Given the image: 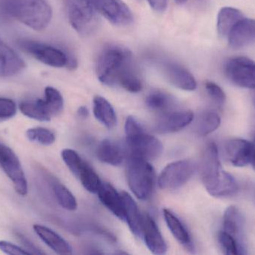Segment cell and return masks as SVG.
<instances>
[{"label":"cell","mask_w":255,"mask_h":255,"mask_svg":"<svg viewBox=\"0 0 255 255\" xmlns=\"http://www.w3.org/2000/svg\"><path fill=\"white\" fill-rule=\"evenodd\" d=\"M97 74L100 82L109 86L119 85L131 93L142 89L131 52L122 46L112 45L102 51L97 61Z\"/></svg>","instance_id":"obj_1"},{"label":"cell","mask_w":255,"mask_h":255,"mask_svg":"<svg viewBox=\"0 0 255 255\" xmlns=\"http://www.w3.org/2000/svg\"><path fill=\"white\" fill-rule=\"evenodd\" d=\"M199 171L204 187L211 196L228 197L238 191L237 181L222 167L218 148L214 142L208 144L205 148Z\"/></svg>","instance_id":"obj_2"},{"label":"cell","mask_w":255,"mask_h":255,"mask_svg":"<svg viewBox=\"0 0 255 255\" xmlns=\"http://www.w3.org/2000/svg\"><path fill=\"white\" fill-rule=\"evenodd\" d=\"M7 14L35 31L49 25L52 10L46 0H2Z\"/></svg>","instance_id":"obj_3"},{"label":"cell","mask_w":255,"mask_h":255,"mask_svg":"<svg viewBox=\"0 0 255 255\" xmlns=\"http://www.w3.org/2000/svg\"><path fill=\"white\" fill-rule=\"evenodd\" d=\"M127 148L129 155L147 160H155L163 152V145L157 138L146 133L133 117L128 116L125 124Z\"/></svg>","instance_id":"obj_4"},{"label":"cell","mask_w":255,"mask_h":255,"mask_svg":"<svg viewBox=\"0 0 255 255\" xmlns=\"http://www.w3.org/2000/svg\"><path fill=\"white\" fill-rule=\"evenodd\" d=\"M127 175L129 188L138 199L145 201L151 197L155 184V173L148 160L128 155Z\"/></svg>","instance_id":"obj_5"},{"label":"cell","mask_w":255,"mask_h":255,"mask_svg":"<svg viewBox=\"0 0 255 255\" xmlns=\"http://www.w3.org/2000/svg\"><path fill=\"white\" fill-rule=\"evenodd\" d=\"M69 21L81 35L93 34L98 28L100 16L93 0H66Z\"/></svg>","instance_id":"obj_6"},{"label":"cell","mask_w":255,"mask_h":255,"mask_svg":"<svg viewBox=\"0 0 255 255\" xmlns=\"http://www.w3.org/2000/svg\"><path fill=\"white\" fill-rule=\"evenodd\" d=\"M16 44L21 50L46 65L54 67L71 66L67 53L52 45L25 38L19 39Z\"/></svg>","instance_id":"obj_7"},{"label":"cell","mask_w":255,"mask_h":255,"mask_svg":"<svg viewBox=\"0 0 255 255\" xmlns=\"http://www.w3.org/2000/svg\"><path fill=\"white\" fill-rule=\"evenodd\" d=\"M61 157L70 172L79 178L85 190L91 193L98 191L102 184L100 177L76 151L64 149L61 152Z\"/></svg>","instance_id":"obj_8"},{"label":"cell","mask_w":255,"mask_h":255,"mask_svg":"<svg viewBox=\"0 0 255 255\" xmlns=\"http://www.w3.org/2000/svg\"><path fill=\"white\" fill-rule=\"evenodd\" d=\"M196 165L190 160L169 163L158 178V185L163 190H177L185 185L194 175Z\"/></svg>","instance_id":"obj_9"},{"label":"cell","mask_w":255,"mask_h":255,"mask_svg":"<svg viewBox=\"0 0 255 255\" xmlns=\"http://www.w3.org/2000/svg\"><path fill=\"white\" fill-rule=\"evenodd\" d=\"M0 168L13 184L15 191L21 196L28 193V183L22 165L13 150L0 143Z\"/></svg>","instance_id":"obj_10"},{"label":"cell","mask_w":255,"mask_h":255,"mask_svg":"<svg viewBox=\"0 0 255 255\" xmlns=\"http://www.w3.org/2000/svg\"><path fill=\"white\" fill-rule=\"evenodd\" d=\"M228 79L241 88L255 89V62L246 57L231 58L225 65Z\"/></svg>","instance_id":"obj_11"},{"label":"cell","mask_w":255,"mask_h":255,"mask_svg":"<svg viewBox=\"0 0 255 255\" xmlns=\"http://www.w3.org/2000/svg\"><path fill=\"white\" fill-rule=\"evenodd\" d=\"M97 10L116 25H128L133 20L128 6L122 0H93Z\"/></svg>","instance_id":"obj_12"},{"label":"cell","mask_w":255,"mask_h":255,"mask_svg":"<svg viewBox=\"0 0 255 255\" xmlns=\"http://www.w3.org/2000/svg\"><path fill=\"white\" fill-rule=\"evenodd\" d=\"M226 156L231 164L236 167H244L253 163L255 144L245 139H235L226 144Z\"/></svg>","instance_id":"obj_13"},{"label":"cell","mask_w":255,"mask_h":255,"mask_svg":"<svg viewBox=\"0 0 255 255\" xmlns=\"http://www.w3.org/2000/svg\"><path fill=\"white\" fill-rule=\"evenodd\" d=\"M191 111H168L161 114L154 126L157 133L166 134L182 130L193 121Z\"/></svg>","instance_id":"obj_14"},{"label":"cell","mask_w":255,"mask_h":255,"mask_svg":"<svg viewBox=\"0 0 255 255\" xmlns=\"http://www.w3.org/2000/svg\"><path fill=\"white\" fill-rule=\"evenodd\" d=\"M142 238L147 248L154 255H164L167 246L152 217L148 214L142 216Z\"/></svg>","instance_id":"obj_15"},{"label":"cell","mask_w":255,"mask_h":255,"mask_svg":"<svg viewBox=\"0 0 255 255\" xmlns=\"http://www.w3.org/2000/svg\"><path fill=\"white\" fill-rule=\"evenodd\" d=\"M163 73L168 81L180 89L193 91L197 86L196 79L191 73L177 63L168 62L164 64Z\"/></svg>","instance_id":"obj_16"},{"label":"cell","mask_w":255,"mask_h":255,"mask_svg":"<svg viewBox=\"0 0 255 255\" xmlns=\"http://www.w3.org/2000/svg\"><path fill=\"white\" fill-rule=\"evenodd\" d=\"M25 67L22 58L0 39V77L14 76Z\"/></svg>","instance_id":"obj_17"},{"label":"cell","mask_w":255,"mask_h":255,"mask_svg":"<svg viewBox=\"0 0 255 255\" xmlns=\"http://www.w3.org/2000/svg\"><path fill=\"white\" fill-rule=\"evenodd\" d=\"M229 43L234 49L245 46L255 40V20L243 18L229 33Z\"/></svg>","instance_id":"obj_18"},{"label":"cell","mask_w":255,"mask_h":255,"mask_svg":"<svg viewBox=\"0 0 255 255\" xmlns=\"http://www.w3.org/2000/svg\"><path fill=\"white\" fill-rule=\"evenodd\" d=\"M99 199L102 204L120 220L126 221L125 208L121 194L109 183H103L99 190Z\"/></svg>","instance_id":"obj_19"},{"label":"cell","mask_w":255,"mask_h":255,"mask_svg":"<svg viewBox=\"0 0 255 255\" xmlns=\"http://www.w3.org/2000/svg\"><path fill=\"white\" fill-rule=\"evenodd\" d=\"M127 151L115 141L104 139L97 147V157L100 161L113 166L124 163L127 157Z\"/></svg>","instance_id":"obj_20"},{"label":"cell","mask_w":255,"mask_h":255,"mask_svg":"<svg viewBox=\"0 0 255 255\" xmlns=\"http://www.w3.org/2000/svg\"><path fill=\"white\" fill-rule=\"evenodd\" d=\"M33 229L40 239L57 254L71 255L73 253V249L70 244L52 229L37 224L33 226Z\"/></svg>","instance_id":"obj_21"},{"label":"cell","mask_w":255,"mask_h":255,"mask_svg":"<svg viewBox=\"0 0 255 255\" xmlns=\"http://www.w3.org/2000/svg\"><path fill=\"white\" fill-rule=\"evenodd\" d=\"M163 212L168 229H169L174 238L189 251L193 252L194 250V247H193L191 236L182 222L169 210L164 209Z\"/></svg>","instance_id":"obj_22"},{"label":"cell","mask_w":255,"mask_h":255,"mask_svg":"<svg viewBox=\"0 0 255 255\" xmlns=\"http://www.w3.org/2000/svg\"><path fill=\"white\" fill-rule=\"evenodd\" d=\"M121 194L125 208L126 221L129 229L135 236L142 238V216L139 213L137 205L127 192H122Z\"/></svg>","instance_id":"obj_23"},{"label":"cell","mask_w":255,"mask_h":255,"mask_svg":"<svg viewBox=\"0 0 255 255\" xmlns=\"http://www.w3.org/2000/svg\"><path fill=\"white\" fill-rule=\"evenodd\" d=\"M94 114L97 120L108 129H112L117 124V115L110 103L101 96L94 99Z\"/></svg>","instance_id":"obj_24"},{"label":"cell","mask_w":255,"mask_h":255,"mask_svg":"<svg viewBox=\"0 0 255 255\" xmlns=\"http://www.w3.org/2000/svg\"><path fill=\"white\" fill-rule=\"evenodd\" d=\"M244 18L238 9L225 7L220 10L217 17V30L222 37H228L233 27Z\"/></svg>","instance_id":"obj_25"},{"label":"cell","mask_w":255,"mask_h":255,"mask_svg":"<svg viewBox=\"0 0 255 255\" xmlns=\"http://www.w3.org/2000/svg\"><path fill=\"white\" fill-rule=\"evenodd\" d=\"M19 110L25 116L38 121H49L52 118L43 99L27 100L19 104Z\"/></svg>","instance_id":"obj_26"},{"label":"cell","mask_w":255,"mask_h":255,"mask_svg":"<svg viewBox=\"0 0 255 255\" xmlns=\"http://www.w3.org/2000/svg\"><path fill=\"white\" fill-rule=\"evenodd\" d=\"M243 218L239 210L235 206L227 208L223 218V232L235 238L240 243L243 232ZM241 246H244L240 243Z\"/></svg>","instance_id":"obj_27"},{"label":"cell","mask_w":255,"mask_h":255,"mask_svg":"<svg viewBox=\"0 0 255 255\" xmlns=\"http://www.w3.org/2000/svg\"><path fill=\"white\" fill-rule=\"evenodd\" d=\"M145 104L153 112H160L162 114L168 112L172 108L173 100L169 94L156 90L147 95Z\"/></svg>","instance_id":"obj_28"},{"label":"cell","mask_w":255,"mask_h":255,"mask_svg":"<svg viewBox=\"0 0 255 255\" xmlns=\"http://www.w3.org/2000/svg\"><path fill=\"white\" fill-rule=\"evenodd\" d=\"M221 124V118L214 112H204L198 120L196 131L200 136H205L215 131Z\"/></svg>","instance_id":"obj_29"},{"label":"cell","mask_w":255,"mask_h":255,"mask_svg":"<svg viewBox=\"0 0 255 255\" xmlns=\"http://www.w3.org/2000/svg\"><path fill=\"white\" fill-rule=\"evenodd\" d=\"M52 190L58 204L64 209L73 211L77 208V202L73 193L61 183L54 182Z\"/></svg>","instance_id":"obj_30"},{"label":"cell","mask_w":255,"mask_h":255,"mask_svg":"<svg viewBox=\"0 0 255 255\" xmlns=\"http://www.w3.org/2000/svg\"><path fill=\"white\" fill-rule=\"evenodd\" d=\"M44 94L43 100L51 115L53 117L60 115L64 109V99L59 91L53 87H46Z\"/></svg>","instance_id":"obj_31"},{"label":"cell","mask_w":255,"mask_h":255,"mask_svg":"<svg viewBox=\"0 0 255 255\" xmlns=\"http://www.w3.org/2000/svg\"><path fill=\"white\" fill-rule=\"evenodd\" d=\"M25 136L28 140L40 145H52L55 141V136L51 130L44 127H34L30 128L25 132Z\"/></svg>","instance_id":"obj_32"},{"label":"cell","mask_w":255,"mask_h":255,"mask_svg":"<svg viewBox=\"0 0 255 255\" xmlns=\"http://www.w3.org/2000/svg\"><path fill=\"white\" fill-rule=\"evenodd\" d=\"M219 243L225 254L238 255L246 254L245 249L233 237L221 231L219 233Z\"/></svg>","instance_id":"obj_33"},{"label":"cell","mask_w":255,"mask_h":255,"mask_svg":"<svg viewBox=\"0 0 255 255\" xmlns=\"http://www.w3.org/2000/svg\"><path fill=\"white\" fill-rule=\"evenodd\" d=\"M16 114V105L11 99L0 97V122L13 118Z\"/></svg>","instance_id":"obj_34"},{"label":"cell","mask_w":255,"mask_h":255,"mask_svg":"<svg viewBox=\"0 0 255 255\" xmlns=\"http://www.w3.org/2000/svg\"><path fill=\"white\" fill-rule=\"evenodd\" d=\"M205 89L210 98L218 106H223L226 102V94L223 90L217 84L208 82L205 84Z\"/></svg>","instance_id":"obj_35"},{"label":"cell","mask_w":255,"mask_h":255,"mask_svg":"<svg viewBox=\"0 0 255 255\" xmlns=\"http://www.w3.org/2000/svg\"><path fill=\"white\" fill-rule=\"evenodd\" d=\"M0 251L9 255H31L25 249L5 241H0Z\"/></svg>","instance_id":"obj_36"},{"label":"cell","mask_w":255,"mask_h":255,"mask_svg":"<svg viewBox=\"0 0 255 255\" xmlns=\"http://www.w3.org/2000/svg\"><path fill=\"white\" fill-rule=\"evenodd\" d=\"M16 238L19 240V242L25 247V250L31 255H44L45 253L41 250L38 248L37 246L34 245V243L31 242L29 239L25 235L19 232H16Z\"/></svg>","instance_id":"obj_37"},{"label":"cell","mask_w":255,"mask_h":255,"mask_svg":"<svg viewBox=\"0 0 255 255\" xmlns=\"http://www.w3.org/2000/svg\"><path fill=\"white\" fill-rule=\"evenodd\" d=\"M150 6L157 12H163L167 7V0H147Z\"/></svg>","instance_id":"obj_38"},{"label":"cell","mask_w":255,"mask_h":255,"mask_svg":"<svg viewBox=\"0 0 255 255\" xmlns=\"http://www.w3.org/2000/svg\"><path fill=\"white\" fill-rule=\"evenodd\" d=\"M78 115L81 118H88V115H89V112L85 106H81L78 110Z\"/></svg>","instance_id":"obj_39"},{"label":"cell","mask_w":255,"mask_h":255,"mask_svg":"<svg viewBox=\"0 0 255 255\" xmlns=\"http://www.w3.org/2000/svg\"><path fill=\"white\" fill-rule=\"evenodd\" d=\"M252 164H253V168H254V169L255 170V151L254 158H253V163H252Z\"/></svg>","instance_id":"obj_40"},{"label":"cell","mask_w":255,"mask_h":255,"mask_svg":"<svg viewBox=\"0 0 255 255\" xmlns=\"http://www.w3.org/2000/svg\"><path fill=\"white\" fill-rule=\"evenodd\" d=\"M187 0H175V1L178 3H184Z\"/></svg>","instance_id":"obj_41"},{"label":"cell","mask_w":255,"mask_h":255,"mask_svg":"<svg viewBox=\"0 0 255 255\" xmlns=\"http://www.w3.org/2000/svg\"><path fill=\"white\" fill-rule=\"evenodd\" d=\"M254 92H253V102H254V104L255 106V89L253 90Z\"/></svg>","instance_id":"obj_42"}]
</instances>
